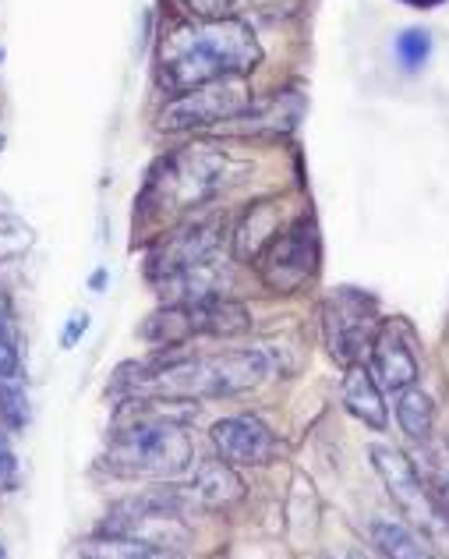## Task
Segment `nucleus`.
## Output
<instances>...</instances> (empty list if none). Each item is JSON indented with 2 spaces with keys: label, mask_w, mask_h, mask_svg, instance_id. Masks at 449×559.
<instances>
[{
  "label": "nucleus",
  "mask_w": 449,
  "mask_h": 559,
  "mask_svg": "<svg viewBox=\"0 0 449 559\" xmlns=\"http://www.w3.org/2000/svg\"><path fill=\"white\" fill-rule=\"evenodd\" d=\"M280 205L277 202H255L248 216L241 219L238 230H234V259L238 262H258L263 252L280 238Z\"/></svg>",
  "instance_id": "nucleus-14"
},
{
  "label": "nucleus",
  "mask_w": 449,
  "mask_h": 559,
  "mask_svg": "<svg viewBox=\"0 0 449 559\" xmlns=\"http://www.w3.org/2000/svg\"><path fill=\"white\" fill-rule=\"evenodd\" d=\"M439 492H442V499H439V503H442V510L449 513V481H439Z\"/></svg>",
  "instance_id": "nucleus-28"
},
{
  "label": "nucleus",
  "mask_w": 449,
  "mask_h": 559,
  "mask_svg": "<svg viewBox=\"0 0 449 559\" xmlns=\"http://www.w3.org/2000/svg\"><path fill=\"white\" fill-rule=\"evenodd\" d=\"M220 248V224L216 219H192L178 230H170L167 238H159L149 252V280L163 284V280L178 276L184 270L209 262Z\"/></svg>",
  "instance_id": "nucleus-10"
},
{
  "label": "nucleus",
  "mask_w": 449,
  "mask_h": 559,
  "mask_svg": "<svg viewBox=\"0 0 449 559\" xmlns=\"http://www.w3.org/2000/svg\"><path fill=\"white\" fill-rule=\"evenodd\" d=\"M244 496V481L238 478L234 464L227 461H206L195 467V485H192V499L206 510H230Z\"/></svg>",
  "instance_id": "nucleus-15"
},
{
  "label": "nucleus",
  "mask_w": 449,
  "mask_h": 559,
  "mask_svg": "<svg viewBox=\"0 0 449 559\" xmlns=\"http://www.w3.org/2000/svg\"><path fill=\"white\" fill-rule=\"evenodd\" d=\"M28 245H33V230H28L22 219L0 213V262L25 255Z\"/></svg>",
  "instance_id": "nucleus-21"
},
{
  "label": "nucleus",
  "mask_w": 449,
  "mask_h": 559,
  "mask_svg": "<svg viewBox=\"0 0 449 559\" xmlns=\"http://www.w3.org/2000/svg\"><path fill=\"white\" fill-rule=\"evenodd\" d=\"M252 330L248 308L223 298V294H209V298L195 301H167V308L149 316L142 326V336L153 347H184L192 336H241Z\"/></svg>",
  "instance_id": "nucleus-4"
},
{
  "label": "nucleus",
  "mask_w": 449,
  "mask_h": 559,
  "mask_svg": "<svg viewBox=\"0 0 449 559\" xmlns=\"http://www.w3.org/2000/svg\"><path fill=\"white\" fill-rule=\"evenodd\" d=\"M383 330L379 319V301L372 294L357 287H340L332 290L323 305V333L329 355L340 365H354L372 350L375 336Z\"/></svg>",
  "instance_id": "nucleus-7"
},
{
  "label": "nucleus",
  "mask_w": 449,
  "mask_h": 559,
  "mask_svg": "<svg viewBox=\"0 0 449 559\" xmlns=\"http://www.w3.org/2000/svg\"><path fill=\"white\" fill-rule=\"evenodd\" d=\"M372 464H375V475L383 478L389 499L400 507L403 518H411L422 532L428 535H439L449 527V513L442 510V503L436 496L425 489L422 475L417 467L403 457L400 450L393 447H372Z\"/></svg>",
  "instance_id": "nucleus-9"
},
{
  "label": "nucleus",
  "mask_w": 449,
  "mask_h": 559,
  "mask_svg": "<svg viewBox=\"0 0 449 559\" xmlns=\"http://www.w3.org/2000/svg\"><path fill=\"white\" fill-rule=\"evenodd\" d=\"M8 432H11V429H8L4 421H0V492H14V489H19V478H22Z\"/></svg>",
  "instance_id": "nucleus-22"
},
{
  "label": "nucleus",
  "mask_w": 449,
  "mask_h": 559,
  "mask_svg": "<svg viewBox=\"0 0 449 559\" xmlns=\"http://www.w3.org/2000/svg\"><path fill=\"white\" fill-rule=\"evenodd\" d=\"M372 372L379 379V386L389 393H400L417 382V358L414 350L403 344L397 326H383L372 344Z\"/></svg>",
  "instance_id": "nucleus-12"
},
{
  "label": "nucleus",
  "mask_w": 449,
  "mask_h": 559,
  "mask_svg": "<svg viewBox=\"0 0 449 559\" xmlns=\"http://www.w3.org/2000/svg\"><path fill=\"white\" fill-rule=\"evenodd\" d=\"M85 330H89V316H85V312L71 316L68 330H64V336H61V344H64V347H75V344H78V336H82Z\"/></svg>",
  "instance_id": "nucleus-25"
},
{
  "label": "nucleus",
  "mask_w": 449,
  "mask_h": 559,
  "mask_svg": "<svg viewBox=\"0 0 449 559\" xmlns=\"http://www.w3.org/2000/svg\"><path fill=\"white\" fill-rule=\"evenodd\" d=\"M343 407L351 411L357 421H365L368 429L383 432L386 421H389V411H386V401H383V386L379 379H375L372 365L365 361H354L347 365V376H343Z\"/></svg>",
  "instance_id": "nucleus-13"
},
{
  "label": "nucleus",
  "mask_w": 449,
  "mask_h": 559,
  "mask_svg": "<svg viewBox=\"0 0 449 559\" xmlns=\"http://www.w3.org/2000/svg\"><path fill=\"white\" fill-rule=\"evenodd\" d=\"M11 319H14V312H11V301H8V294L0 290V330H11Z\"/></svg>",
  "instance_id": "nucleus-26"
},
{
  "label": "nucleus",
  "mask_w": 449,
  "mask_h": 559,
  "mask_svg": "<svg viewBox=\"0 0 449 559\" xmlns=\"http://www.w3.org/2000/svg\"><path fill=\"white\" fill-rule=\"evenodd\" d=\"M0 421L11 432H22L28 425V393L19 376H0Z\"/></svg>",
  "instance_id": "nucleus-19"
},
{
  "label": "nucleus",
  "mask_w": 449,
  "mask_h": 559,
  "mask_svg": "<svg viewBox=\"0 0 449 559\" xmlns=\"http://www.w3.org/2000/svg\"><path fill=\"white\" fill-rule=\"evenodd\" d=\"M82 556H99V559H149L159 556L153 546L138 538H128V535H110V532H99V538H89L78 546Z\"/></svg>",
  "instance_id": "nucleus-18"
},
{
  "label": "nucleus",
  "mask_w": 449,
  "mask_h": 559,
  "mask_svg": "<svg viewBox=\"0 0 449 559\" xmlns=\"http://www.w3.org/2000/svg\"><path fill=\"white\" fill-rule=\"evenodd\" d=\"M192 418V401L167 396H132L118 411L107 450V471L118 478H178L195 464L192 439L184 425Z\"/></svg>",
  "instance_id": "nucleus-1"
},
{
  "label": "nucleus",
  "mask_w": 449,
  "mask_h": 559,
  "mask_svg": "<svg viewBox=\"0 0 449 559\" xmlns=\"http://www.w3.org/2000/svg\"><path fill=\"white\" fill-rule=\"evenodd\" d=\"M263 61L255 33L238 19H187L159 39V82L170 96L227 75H248Z\"/></svg>",
  "instance_id": "nucleus-2"
},
{
  "label": "nucleus",
  "mask_w": 449,
  "mask_h": 559,
  "mask_svg": "<svg viewBox=\"0 0 449 559\" xmlns=\"http://www.w3.org/2000/svg\"><path fill=\"white\" fill-rule=\"evenodd\" d=\"M269 376L263 350H227V355H184L181 347H163V355L138 365L135 376H121L132 396H167V401H216L255 390Z\"/></svg>",
  "instance_id": "nucleus-3"
},
{
  "label": "nucleus",
  "mask_w": 449,
  "mask_h": 559,
  "mask_svg": "<svg viewBox=\"0 0 449 559\" xmlns=\"http://www.w3.org/2000/svg\"><path fill=\"white\" fill-rule=\"evenodd\" d=\"M252 110H255V96L244 75H227L173 96L163 107V114H159V128L163 131L213 128L220 121H241Z\"/></svg>",
  "instance_id": "nucleus-5"
},
{
  "label": "nucleus",
  "mask_w": 449,
  "mask_h": 559,
  "mask_svg": "<svg viewBox=\"0 0 449 559\" xmlns=\"http://www.w3.org/2000/svg\"><path fill=\"white\" fill-rule=\"evenodd\" d=\"M220 174L223 159L206 150L173 153L153 170L142 205H149V210H192V205L213 195L216 185H220Z\"/></svg>",
  "instance_id": "nucleus-6"
},
{
  "label": "nucleus",
  "mask_w": 449,
  "mask_h": 559,
  "mask_svg": "<svg viewBox=\"0 0 449 559\" xmlns=\"http://www.w3.org/2000/svg\"><path fill=\"white\" fill-rule=\"evenodd\" d=\"M323 259V245H318V227L315 219L304 213L291 227L280 230V238L272 241L263 259L255 262L258 276H263L266 290L272 294H298L318 270Z\"/></svg>",
  "instance_id": "nucleus-8"
},
{
  "label": "nucleus",
  "mask_w": 449,
  "mask_h": 559,
  "mask_svg": "<svg viewBox=\"0 0 449 559\" xmlns=\"http://www.w3.org/2000/svg\"><path fill=\"white\" fill-rule=\"evenodd\" d=\"M209 439L216 457L234 467H269L280 457V439L255 415H230L216 421Z\"/></svg>",
  "instance_id": "nucleus-11"
},
{
  "label": "nucleus",
  "mask_w": 449,
  "mask_h": 559,
  "mask_svg": "<svg viewBox=\"0 0 449 559\" xmlns=\"http://www.w3.org/2000/svg\"><path fill=\"white\" fill-rule=\"evenodd\" d=\"M400 4H408L414 11H432V8H442L446 0H400Z\"/></svg>",
  "instance_id": "nucleus-27"
},
{
  "label": "nucleus",
  "mask_w": 449,
  "mask_h": 559,
  "mask_svg": "<svg viewBox=\"0 0 449 559\" xmlns=\"http://www.w3.org/2000/svg\"><path fill=\"white\" fill-rule=\"evenodd\" d=\"M372 542L383 556H393V559H425L428 556L425 542L417 538L408 524H397V521H375Z\"/></svg>",
  "instance_id": "nucleus-17"
},
{
  "label": "nucleus",
  "mask_w": 449,
  "mask_h": 559,
  "mask_svg": "<svg viewBox=\"0 0 449 559\" xmlns=\"http://www.w3.org/2000/svg\"><path fill=\"white\" fill-rule=\"evenodd\" d=\"M397 421L411 439L428 443L432 432H436V404H432V396L417 386L400 390L397 393Z\"/></svg>",
  "instance_id": "nucleus-16"
},
{
  "label": "nucleus",
  "mask_w": 449,
  "mask_h": 559,
  "mask_svg": "<svg viewBox=\"0 0 449 559\" xmlns=\"http://www.w3.org/2000/svg\"><path fill=\"white\" fill-rule=\"evenodd\" d=\"M192 19H227L238 0H178Z\"/></svg>",
  "instance_id": "nucleus-23"
},
{
  "label": "nucleus",
  "mask_w": 449,
  "mask_h": 559,
  "mask_svg": "<svg viewBox=\"0 0 449 559\" xmlns=\"http://www.w3.org/2000/svg\"><path fill=\"white\" fill-rule=\"evenodd\" d=\"M19 350H14L8 330H0V376H19Z\"/></svg>",
  "instance_id": "nucleus-24"
},
{
  "label": "nucleus",
  "mask_w": 449,
  "mask_h": 559,
  "mask_svg": "<svg viewBox=\"0 0 449 559\" xmlns=\"http://www.w3.org/2000/svg\"><path fill=\"white\" fill-rule=\"evenodd\" d=\"M397 57L408 71L425 68L428 57H432V33H425V28H408V33H400L397 36Z\"/></svg>",
  "instance_id": "nucleus-20"
}]
</instances>
